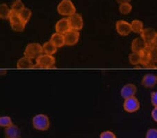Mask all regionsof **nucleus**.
<instances>
[{
	"instance_id": "obj_8",
	"label": "nucleus",
	"mask_w": 157,
	"mask_h": 138,
	"mask_svg": "<svg viewBox=\"0 0 157 138\" xmlns=\"http://www.w3.org/2000/svg\"><path fill=\"white\" fill-rule=\"evenodd\" d=\"M80 35L79 31L71 29L69 32L64 34L66 46H72L76 44L80 39Z\"/></svg>"
},
{
	"instance_id": "obj_7",
	"label": "nucleus",
	"mask_w": 157,
	"mask_h": 138,
	"mask_svg": "<svg viewBox=\"0 0 157 138\" xmlns=\"http://www.w3.org/2000/svg\"><path fill=\"white\" fill-rule=\"evenodd\" d=\"M115 29L117 33L122 36H126L131 33V24L125 21H118L116 22Z\"/></svg>"
},
{
	"instance_id": "obj_20",
	"label": "nucleus",
	"mask_w": 157,
	"mask_h": 138,
	"mask_svg": "<svg viewBox=\"0 0 157 138\" xmlns=\"http://www.w3.org/2000/svg\"><path fill=\"white\" fill-rule=\"evenodd\" d=\"M11 10L6 4H0V19H9Z\"/></svg>"
},
{
	"instance_id": "obj_15",
	"label": "nucleus",
	"mask_w": 157,
	"mask_h": 138,
	"mask_svg": "<svg viewBox=\"0 0 157 138\" xmlns=\"http://www.w3.org/2000/svg\"><path fill=\"white\" fill-rule=\"evenodd\" d=\"M151 47L147 46V48L140 52V64L143 66H147V65L150 64L151 62H152V58H151Z\"/></svg>"
},
{
	"instance_id": "obj_22",
	"label": "nucleus",
	"mask_w": 157,
	"mask_h": 138,
	"mask_svg": "<svg viewBox=\"0 0 157 138\" xmlns=\"http://www.w3.org/2000/svg\"><path fill=\"white\" fill-rule=\"evenodd\" d=\"M25 8L24 6L23 2L21 0H16L13 3L11 10L13 12L16 13H19L21 12L22 10Z\"/></svg>"
},
{
	"instance_id": "obj_23",
	"label": "nucleus",
	"mask_w": 157,
	"mask_h": 138,
	"mask_svg": "<svg viewBox=\"0 0 157 138\" xmlns=\"http://www.w3.org/2000/svg\"><path fill=\"white\" fill-rule=\"evenodd\" d=\"M129 62L133 66L140 64V54L139 52H132L128 56Z\"/></svg>"
},
{
	"instance_id": "obj_12",
	"label": "nucleus",
	"mask_w": 157,
	"mask_h": 138,
	"mask_svg": "<svg viewBox=\"0 0 157 138\" xmlns=\"http://www.w3.org/2000/svg\"><path fill=\"white\" fill-rule=\"evenodd\" d=\"M5 138H20L21 137V130L16 125L13 124L10 126L5 128L4 130Z\"/></svg>"
},
{
	"instance_id": "obj_2",
	"label": "nucleus",
	"mask_w": 157,
	"mask_h": 138,
	"mask_svg": "<svg viewBox=\"0 0 157 138\" xmlns=\"http://www.w3.org/2000/svg\"><path fill=\"white\" fill-rule=\"evenodd\" d=\"M57 12L61 16H71L75 13L76 9L71 0H62L57 6Z\"/></svg>"
},
{
	"instance_id": "obj_24",
	"label": "nucleus",
	"mask_w": 157,
	"mask_h": 138,
	"mask_svg": "<svg viewBox=\"0 0 157 138\" xmlns=\"http://www.w3.org/2000/svg\"><path fill=\"white\" fill-rule=\"evenodd\" d=\"M119 11L121 14L127 15L130 13L131 11H132V6H131L130 2L129 3L121 4L119 6Z\"/></svg>"
},
{
	"instance_id": "obj_28",
	"label": "nucleus",
	"mask_w": 157,
	"mask_h": 138,
	"mask_svg": "<svg viewBox=\"0 0 157 138\" xmlns=\"http://www.w3.org/2000/svg\"><path fill=\"white\" fill-rule=\"evenodd\" d=\"M151 102L154 107L157 106V91L152 92L151 94Z\"/></svg>"
},
{
	"instance_id": "obj_4",
	"label": "nucleus",
	"mask_w": 157,
	"mask_h": 138,
	"mask_svg": "<svg viewBox=\"0 0 157 138\" xmlns=\"http://www.w3.org/2000/svg\"><path fill=\"white\" fill-rule=\"evenodd\" d=\"M55 64V58L53 55L40 54L36 59V66L40 69H51Z\"/></svg>"
},
{
	"instance_id": "obj_25",
	"label": "nucleus",
	"mask_w": 157,
	"mask_h": 138,
	"mask_svg": "<svg viewBox=\"0 0 157 138\" xmlns=\"http://www.w3.org/2000/svg\"><path fill=\"white\" fill-rule=\"evenodd\" d=\"M13 124L11 118L9 116L0 117V127L7 128Z\"/></svg>"
},
{
	"instance_id": "obj_31",
	"label": "nucleus",
	"mask_w": 157,
	"mask_h": 138,
	"mask_svg": "<svg viewBox=\"0 0 157 138\" xmlns=\"http://www.w3.org/2000/svg\"><path fill=\"white\" fill-rule=\"evenodd\" d=\"M151 47H157V33L156 34L155 37H154V39L153 40L152 43H151Z\"/></svg>"
},
{
	"instance_id": "obj_5",
	"label": "nucleus",
	"mask_w": 157,
	"mask_h": 138,
	"mask_svg": "<svg viewBox=\"0 0 157 138\" xmlns=\"http://www.w3.org/2000/svg\"><path fill=\"white\" fill-rule=\"evenodd\" d=\"M140 104L137 98L135 96L128 98L124 99V102L123 104L124 110L128 113H133L140 109Z\"/></svg>"
},
{
	"instance_id": "obj_13",
	"label": "nucleus",
	"mask_w": 157,
	"mask_h": 138,
	"mask_svg": "<svg viewBox=\"0 0 157 138\" xmlns=\"http://www.w3.org/2000/svg\"><path fill=\"white\" fill-rule=\"evenodd\" d=\"M147 48V44L141 37L136 38L131 43V50L133 52H139Z\"/></svg>"
},
{
	"instance_id": "obj_21",
	"label": "nucleus",
	"mask_w": 157,
	"mask_h": 138,
	"mask_svg": "<svg viewBox=\"0 0 157 138\" xmlns=\"http://www.w3.org/2000/svg\"><path fill=\"white\" fill-rule=\"evenodd\" d=\"M20 19L25 24H27L29 22L30 17L32 16L31 10L28 8H25L22 11L18 13Z\"/></svg>"
},
{
	"instance_id": "obj_11",
	"label": "nucleus",
	"mask_w": 157,
	"mask_h": 138,
	"mask_svg": "<svg viewBox=\"0 0 157 138\" xmlns=\"http://www.w3.org/2000/svg\"><path fill=\"white\" fill-rule=\"evenodd\" d=\"M157 32L154 29L145 28L140 34V37L146 43L147 46L151 47V44L155 37Z\"/></svg>"
},
{
	"instance_id": "obj_32",
	"label": "nucleus",
	"mask_w": 157,
	"mask_h": 138,
	"mask_svg": "<svg viewBox=\"0 0 157 138\" xmlns=\"http://www.w3.org/2000/svg\"><path fill=\"white\" fill-rule=\"evenodd\" d=\"M116 2H117L118 4H124V3H129L131 2V0H116Z\"/></svg>"
},
{
	"instance_id": "obj_14",
	"label": "nucleus",
	"mask_w": 157,
	"mask_h": 138,
	"mask_svg": "<svg viewBox=\"0 0 157 138\" xmlns=\"http://www.w3.org/2000/svg\"><path fill=\"white\" fill-rule=\"evenodd\" d=\"M142 85L146 88H153L157 84V76L154 74H147L142 79Z\"/></svg>"
},
{
	"instance_id": "obj_29",
	"label": "nucleus",
	"mask_w": 157,
	"mask_h": 138,
	"mask_svg": "<svg viewBox=\"0 0 157 138\" xmlns=\"http://www.w3.org/2000/svg\"><path fill=\"white\" fill-rule=\"evenodd\" d=\"M150 50L152 62H156L157 63V47H151Z\"/></svg>"
},
{
	"instance_id": "obj_30",
	"label": "nucleus",
	"mask_w": 157,
	"mask_h": 138,
	"mask_svg": "<svg viewBox=\"0 0 157 138\" xmlns=\"http://www.w3.org/2000/svg\"><path fill=\"white\" fill-rule=\"evenodd\" d=\"M151 117H152L154 121L157 123V106L154 107L152 111H151Z\"/></svg>"
},
{
	"instance_id": "obj_19",
	"label": "nucleus",
	"mask_w": 157,
	"mask_h": 138,
	"mask_svg": "<svg viewBox=\"0 0 157 138\" xmlns=\"http://www.w3.org/2000/svg\"><path fill=\"white\" fill-rule=\"evenodd\" d=\"M131 32H134L136 34H141L142 32L143 31L144 25L143 22L139 21V20H134L131 22Z\"/></svg>"
},
{
	"instance_id": "obj_10",
	"label": "nucleus",
	"mask_w": 157,
	"mask_h": 138,
	"mask_svg": "<svg viewBox=\"0 0 157 138\" xmlns=\"http://www.w3.org/2000/svg\"><path fill=\"white\" fill-rule=\"evenodd\" d=\"M71 29V24L69 18H62L60 19L59 21L57 22L55 24V30L56 32L60 33L62 34H67L68 32H69Z\"/></svg>"
},
{
	"instance_id": "obj_16",
	"label": "nucleus",
	"mask_w": 157,
	"mask_h": 138,
	"mask_svg": "<svg viewBox=\"0 0 157 138\" xmlns=\"http://www.w3.org/2000/svg\"><path fill=\"white\" fill-rule=\"evenodd\" d=\"M50 41L56 46L57 48L65 46V38L64 35L58 32H55L50 37Z\"/></svg>"
},
{
	"instance_id": "obj_17",
	"label": "nucleus",
	"mask_w": 157,
	"mask_h": 138,
	"mask_svg": "<svg viewBox=\"0 0 157 138\" xmlns=\"http://www.w3.org/2000/svg\"><path fill=\"white\" fill-rule=\"evenodd\" d=\"M35 67V65L33 63L32 60L27 57L23 56L17 62V68L19 69H33Z\"/></svg>"
},
{
	"instance_id": "obj_18",
	"label": "nucleus",
	"mask_w": 157,
	"mask_h": 138,
	"mask_svg": "<svg viewBox=\"0 0 157 138\" xmlns=\"http://www.w3.org/2000/svg\"><path fill=\"white\" fill-rule=\"evenodd\" d=\"M42 47L44 54L53 55L56 53L57 51V47L50 41L44 43Z\"/></svg>"
},
{
	"instance_id": "obj_26",
	"label": "nucleus",
	"mask_w": 157,
	"mask_h": 138,
	"mask_svg": "<svg viewBox=\"0 0 157 138\" xmlns=\"http://www.w3.org/2000/svg\"><path fill=\"white\" fill-rule=\"evenodd\" d=\"M99 138H117V136L111 130H105L100 134Z\"/></svg>"
},
{
	"instance_id": "obj_1",
	"label": "nucleus",
	"mask_w": 157,
	"mask_h": 138,
	"mask_svg": "<svg viewBox=\"0 0 157 138\" xmlns=\"http://www.w3.org/2000/svg\"><path fill=\"white\" fill-rule=\"evenodd\" d=\"M50 122L49 117L46 114H38L33 117L32 125L35 129L45 131L50 128Z\"/></svg>"
},
{
	"instance_id": "obj_9",
	"label": "nucleus",
	"mask_w": 157,
	"mask_h": 138,
	"mask_svg": "<svg viewBox=\"0 0 157 138\" xmlns=\"http://www.w3.org/2000/svg\"><path fill=\"white\" fill-rule=\"evenodd\" d=\"M136 92H137V87L136 85L132 83H128L121 88L120 94L124 99H126L135 96Z\"/></svg>"
},
{
	"instance_id": "obj_6",
	"label": "nucleus",
	"mask_w": 157,
	"mask_h": 138,
	"mask_svg": "<svg viewBox=\"0 0 157 138\" xmlns=\"http://www.w3.org/2000/svg\"><path fill=\"white\" fill-rule=\"evenodd\" d=\"M69 19L71 27V29L80 31V30L83 28V26H84V21H83L82 16L80 13H75L72 15L71 16H70Z\"/></svg>"
},
{
	"instance_id": "obj_3",
	"label": "nucleus",
	"mask_w": 157,
	"mask_h": 138,
	"mask_svg": "<svg viewBox=\"0 0 157 138\" xmlns=\"http://www.w3.org/2000/svg\"><path fill=\"white\" fill-rule=\"evenodd\" d=\"M44 53L43 47L38 43H32L27 45L24 51V56L30 59H36L38 57Z\"/></svg>"
},
{
	"instance_id": "obj_27",
	"label": "nucleus",
	"mask_w": 157,
	"mask_h": 138,
	"mask_svg": "<svg viewBox=\"0 0 157 138\" xmlns=\"http://www.w3.org/2000/svg\"><path fill=\"white\" fill-rule=\"evenodd\" d=\"M145 138H157V129H150L146 132Z\"/></svg>"
}]
</instances>
